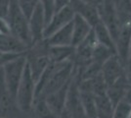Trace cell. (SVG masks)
Masks as SVG:
<instances>
[{
    "label": "cell",
    "mask_w": 131,
    "mask_h": 118,
    "mask_svg": "<svg viewBox=\"0 0 131 118\" xmlns=\"http://www.w3.org/2000/svg\"><path fill=\"white\" fill-rule=\"evenodd\" d=\"M35 81L29 69L26 65L25 71L19 84L16 94V101L20 110L25 115L29 116L31 114L33 101L35 99Z\"/></svg>",
    "instance_id": "4"
},
{
    "label": "cell",
    "mask_w": 131,
    "mask_h": 118,
    "mask_svg": "<svg viewBox=\"0 0 131 118\" xmlns=\"http://www.w3.org/2000/svg\"><path fill=\"white\" fill-rule=\"evenodd\" d=\"M69 5L77 15L83 18L92 28L100 22L97 7L85 3L81 0H71Z\"/></svg>",
    "instance_id": "11"
},
{
    "label": "cell",
    "mask_w": 131,
    "mask_h": 118,
    "mask_svg": "<svg viewBox=\"0 0 131 118\" xmlns=\"http://www.w3.org/2000/svg\"><path fill=\"white\" fill-rule=\"evenodd\" d=\"M48 45H71L72 40V22L55 32L49 38L44 39Z\"/></svg>",
    "instance_id": "16"
},
{
    "label": "cell",
    "mask_w": 131,
    "mask_h": 118,
    "mask_svg": "<svg viewBox=\"0 0 131 118\" xmlns=\"http://www.w3.org/2000/svg\"><path fill=\"white\" fill-rule=\"evenodd\" d=\"M71 82L68 85H66L65 87H63L62 89H60L59 90H57V92H55V93H53V94H51V95H49V96H47L45 97V99L47 101V103L49 104V106L51 107V109L58 116H60V114L65 109L68 92H69V88H70Z\"/></svg>",
    "instance_id": "15"
},
{
    "label": "cell",
    "mask_w": 131,
    "mask_h": 118,
    "mask_svg": "<svg viewBox=\"0 0 131 118\" xmlns=\"http://www.w3.org/2000/svg\"><path fill=\"white\" fill-rule=\"evenodd\" d=\"M92 32V27L83 18L78 15H74L72 20V40L71 46L77 47Z\"/></svg>",
    "instance_id": "12"
},
{
    "label": "cell",
    "mask_w": 131,
    "mask_h": 118,
    "mask_svg": "<svg viewBox=\"0 0 131 118\" xmlns=\"http://www.w3.org/2000/svg\"><path fill=\"white\" fill-rule=\"evenodd\" d=\"M125 74L126 77L128 78V80L131 83V44L130 48H129V53H128V58H127V61L125 64Z\"/></svg>",
    "instance_id": "28"
},
{
    "label": "cell",
    "mask_w": 131,
    "mask_h": 118,
    "mask_svg": "<svg viewBox=\"0 0 131 118\" xmlns=\"http://www.w3.org/2000/svg\"><path fill=\"white\" fill-rule=\"evenodd\" d=\"M26 53V52H25ZM25 53H18V52H5V51H0V68L4 67L6 64L9 62L17 59L18 57L22 56Z\"/></svg>",
    "instance_id": "26"
},
{
    "label": "cell",
    "mask_w": 131,
    "mask_h": 118,
    "mask_svg": "<svg viewBox=\"0 0 131 118\" xmlns=\"http://www.w3.org/2000/svg\"><path fill=\"white\" fill-rule=\"evenodd\" d=\"M5 20L8 24L11 35L26 44L27 47L32 44L28 26V19L20 10L16 0H11Z\"/></svg>",
    "instance_id": "1"
},
{
    "label": "cell",
    "mask_w": 131,
    "mask_h": 118,
    "mask_svg": "<svg viewBox=\"0 0 131 118\" xmlns=\"http://www.w3.org/2000/svg\"><path fill=\"white\" fill-rule=\"evenodd\" d=\"M122 101L131 107V84L128 86V88H127L125 94H124V96H123Z\"/></svg>",
    "instance_id": "29"
},
{
    "label": "cell",
    "mask_w": 131,
    "mask_h": 118,
    "mask_svg": "<svg viewBox=\"0 0 131 118\" xmlns=\"http://www.w3.org/2000/svg\"><path fill=\"white\" fill-rule=\"evenodd\" d=\"M96 101V118H113L114 105L107 95L95 96Z\"/></svg>",
    "instance_id": "20"
},
{
    "label": "cell",
    "mask_w": 131,
    "mask_h": 118,
    "mask_svg": "<svg viewBox=\"0 0 131 118\" xmlns=\"http://www.w3.org/2000/svg\"><path fill=\"white\" fill-rule=\"evenodd\" d=\"M17 4L24 15L29 19L32 13L39 5V0H16Z\"/></svg>",
    "instance_id": "23"
},
{
    "label": "cell",
    "mask_w": 131,
    "mask_h": 118,
    "mask_svg": "<svg viewBox=\"0 0 131 118\" xmlns=\"http://www.w3.org/2000/svg\"><path fill=\"white\" fill-rule=\"evenodd\" d=\"M28 26H29V32L32 43L44 39V30L46 27V20L40 3L35 9V11L32 13V15L30 16V18L28 19Z\"/></svg>",
    "instance_id": "10"
},
{
    "label": "cell",
    "mask_w": 131,
    "mask_h": 118,
    "mask_svg": "<svg viewBox=\"0 0 131 118\" xmlns=\"http://www.w3.org/2000/svg\"><path fill=\"white\" fill-rule=\"evenodd\" d=\"M31 118H59L42 96H36L31 108Z\"/></svg>",
    "instance_id": "17"
},
{
    "label": "cell",
    "mask_w": 131,
    "mask_h": 118,
    "mask_svg": "<svg viewBox=\"0 0 131 118\" xmlns=\"http://www.w3.org/2000/svg\"><path fill=\"white\" fill-rule=\"evenodd\" d=\"M120 23L131 20V0H112Z\"/></svg>",
    "instance_id": "22"
},
{
    "label": "cell",
    "mask_w": 131,
    "mask_h": 118,
    "mask_svg": "<svg viewBox=\"0 0 131 118\" xmlns=\"http://www.w3.org/2000/svg\"><path fill=\"white\" fill-rule=\"evenodd\" d=\"M126 75L125 67L116 55H112L103 63L101 67V76L107 87L114 84L120 77Z\"/></svg>",
    "instance_id": "9"
},
{
    "label": "cell",
    "mask_w": 131,
    "mask_h": 118,
    "mask_svg": "<svg viewBox=\"0 0 131 118\" xmlns=\"http://www.w3.org/2000/svg\"><path fill=\"white\" fill-rule=\"evenodd\" d=\"M28 49L26 44L15 39L11 34H0V51L25 53Z\"/></svg>",
    "instance_id": "18"
},
{
    "label": "cell",
    "mask_w": 131,
    "mask_h": 118,
    "mask_svg": "<svg viewBox=\"0 0 131 118\" xmlns=\"http://www.w3.org/2000/svg\"><path fill=\"white\" fill-rule=\"evenodd\" d=\"M47 51L52 63H64L72 60L74 47L71 45H48Z\"/></svg>",
    "instance_id": "14"
},
{
    "label": "cell",
    "mask_w": 131,
    "mask_h": 118,
    "mask_svg": "<svg viewBox=\"0 0 131 118\" xmlns=\"http://www.w3.org/2000/svg\"><path fill=\"white\" fill-rule=\"evenodd\" d=\"M75 13L70 5H67L55 12L51 17L49 22L47 23L44 30V39L49 38L55 32L67 26L68 24L72 22Z\"/></svg>",
    "instance_id": "8"
},
{
    "label": "cell",
    "mask_w": 131,
    "mask_h": 118,
    "mask_svg": "<svg viewBox=\"0 0 131 118\" xmlns=\"http://www.w3.org/2000/svg\"><path fill=\"white\" fill-rule=\"evenodd\" d=\"M11 0H0V19H4L7 16Z\"/></svg>",
    "instance_id": "27"
},
{
    "label": "cell",
    "mask_w": 131,
    "mask_h": 118,
    "mask_svg": "<svg viewBox=\"0 0 131 118\" xmlns=\"http://www.w3.org/2000/svg\"><path fill=\"white\" fill-rule=\"evenodd\" d=\"M26 54V53H25ZM23 54L22 56L18 57L17 59L9 62L4 67H2L3 77L5 81V85L8 90L12 96L16 98V94L19 84L21 82L25 68L27 65L26 55Z\"/></svg>",
    "instance_id": "5"
},
{
    "label": "cell",
    "mask_w": 131,
    "mask_h": 118,
    "mask_svg": "<svg viewBox=\"0 0 131 118\" xmlns=\"http://www.w3.org/2000/svg\"><path fill=\"white\" fill-rule=\"evenodd\" d=\"M130 110L131 107L127 103H125L123 101H119L114 107L113 118H128Z\"/></svg>",
    "instance_id": "24"
},
{
    "label": "cell",
    "mask_w": 131,
    "mask_h": 118,
    "mask_svg": "<svg viewBox=\"0 0 131 118\" xmlns=\"http://www.w3.org/2000/svg\"><path fill=\"white\" fill-rule=\"evenodd\" d=\"M47 49H48V44L46 43L45 39H42L40 41L32 43L26 51L25 55H26L27 65L35 83L41 76V74L43 73L44 70L51 63Z\"/></svg>",
    "instance_id": "2"
},
{
    "label": "cell",
    "mask_w": 131,
    "mask_h": 118,
    "mask_svg": "<svg viewBox=\"0 0 131 118\" xmlns=\"http://www.w3.org/2000/svg\"><path fill=\"white\" fill-rule=\"evenodd\" d=\"M130 84V81L126 77V75H124V76L120 77L118 80H116L114 84L107 87L106 95L111 101V102L113 103L114 107L115 104H117L119 101H122L126 90Z\"/></svg>",
    "instance_id": "13"
},
{
    "label": "cell",
    "mask_w": 131,
    "mask_h": 118,
    "mask_svg": "<svg viewBox=\"0 0 131 118\" xmlns=\"http://www.w3.org/2000/svg\"><path fill=\"white\" fill-rule=\"evenodd\" d=\"M100 22L108 29L112 38L115 41L119 32V18L112 0H104L97 7Z\"/></svg>",
    "instance_id": "7"
},
{
    "label": "cell",
    "mask_w": 131,
    "mask_h": 118,
    "mask_svg": "<svg viewBox=\"0 0 131 118\" xmlns=\"http://www.w3.org/2000/svg\"><path fill=\"white\" fill-rule=\"evenodd\" d=\"M81 1L85 2V3H88V4H90V5L95 6V7H98L104 0H81Z\"/></svg>",
    "instance_id": "31"
},
{
    "label": "cell",
    "mask_w": 131,
    "mask_h": 118,
    "mask_svg": "<svg viewBox=\"0 0 131 118\" xmlns=\"http://www.w3.org/2000/svg\"><path fill=\"white\" fill-rule=\"evenodd\" d=\"M39 3H40V5L43 9L44 16H45V20H46V25H47V23L49 22V20L56 11L55 0H39Z\"/></svg>",
    "instance_id": "25"
},
{
    "label": "cell",
    "mask_w": 131,
    "mask_h": 118,
    "mask_svg": "<svg viewBox=\"0 0 131 118\" xmlns=\"http://www.w3.org/2000/svg\"><path fill=\"white\" fill-rule=\"evenodd\" d=\"M71 2V0H55V4H56V11L59 10L61 8L69 5ZM55 11V12H56Z\"/></svg>",
    "instance_id": "30"
},
{
    "label": "cell",
    "mask_w": 131,
    "mask_h": 118,
    "mask_svg": "<svg viewBox=\"0 0 131 118\" xmlns=\"http://www.w3.org/2000/svg\"><path fill=\"white\" fill-rule=\"evenodd\" d=\"M59 118H71V116L67 113V111H66L65 109L63 110V112L60 114V116H59Z\"/></svg>",
    "instance_id": "32"
},
{
    "label": "cell",
    "mask_w": 131,
    "mask_h": 118,
    "mask_svg": "<svg viewBox=\"0 0 131 118\" xmlns=\"http://www.w3.org/2000/svg\"><path fill=\"white\" fill-rule=\"evenodd\" d=\"M20 110L16 98L10 94L5 85L2 68H0V118H27Z\"/></svg>",
    "instance_id": "6"
},
{
    "label": "cell",
    "mask_w": 131,
    "mask_h": 118,
    "mask_svg": "<svg viewBox=\"0 0 131 118\" xmlns=\"http://www.w3.org/2000/svg\"><path fill=\"white\" fill-rule=\"evenodd\" d=\"M79 90V89H78ZM80 101L87 118H96V101L95 96L91 93L79 90Z\"/></svg>",
    "instance_id": "21"
},
{
    "label": "cell",
    "mask_w": 131,
    "mask_h": 118,
    "mask_svg": "<svg viewBox=\"0 0 131 118\" xmlns=\"http://www.w3.org/2000/svg\"><path fill=\"white\" fill-rule=\"evenodd\" d=\"M27 118H31V117H27Z\"/></svg>",
    "instance_id": "34"
},
{
    "label": "cell",
    "mask_w": 131,
    "mask_h": 118,
    "mask_svg": "<svg viewBox=\"0 0 131 118\" xmlns=\"http://www.w3.org/2000/svg\"><path fill=\"white\" fill-rule=\"evenodd\" d=\"M128 118H131V110H130V112H129V115H128Z\"/></svg>",
    "instance_id": "33"
},
{
    "label": "cell",
    "mask_w": 131,
    "mask_h": 118,
    "mask_svg": "<svg viewBox=\"0 0 131 118\" xmlns=\"http://www.w3.org/2000/svg\"><path fill=\"white\" fill-rule=\"evenodd\" d=\"M92 31L99 43L104 45L107 48H109L110 50H112L115 54V41H114V39L112 38V35L110 34V32L108 31V29L106 28L101 22H99L97 25H95L93 27Z\"/></svg>",
    "instance_id": "19"
},
{
    "label": "cell",
    "mask_w": 131,
    "mask_h": 118,
    "mask_svg": "<svg viewBox=\"0 0 131 118\" xmlns=\"http://www.w3.org/2000/svg\"><path fill=\"white\" fill-rule=\"evenodd\" d=\"M73 63L72 61H67L64 63H57L54 70L52 71L49 78L43 86L42 90L37 96L46 97L51 94L59 90L66 85H68L73 76Z\"/></svg>",
    "instance_id": "3"
}]
</instances>
